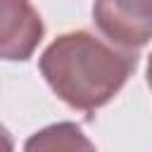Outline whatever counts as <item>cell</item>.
<instances>
[{"label": "cell", "instance_id": "cell-5", "mask_svg": "<svg viewBox=\"0 0 152 152\" xmlns=\"http://www.w3.org/2000/svg\"><path fill=\"white\" fill-rule=\"evenodd\" d=\"M12 147H14V140H12L10 131L0 124V150H12Z\"/></svg>", "mask_w": 152, "mask_h": 152}, {"label": "cell", "instance_id": "cell-1", "mask_svg": "<svg viewBox=\"0 0 152 152\" xmlns=\"http://www.w3.org/2000/svg\"><path fill=\"white\" fill-rule=\"evenodd\" d=\"M138 62V50L119 48L90 28H78L57 36L43 50L38 69L66 107L93 114L119 95Z\"/></svg>", "mask_w": 152, "mask_h": 152}, {"label": "cell", "instance_id": "cell-4", "mask_svg": "<svg viewBox=\"0 0 152 152\" xmlns=\"http://www.w3.org/2000/svg\"><path fill=\"white\" fill-rule=\"evenodd\" d=\"M26 150H93V142L83 135V131L71 121L52 124L36 135H31L24 145Z\"/></svg>", "mask_w": 152, "mask_h": 152}, {"label": "cell", "instance_id": "cell-2", "mask_svg": "<svg viewBox=\"0 0 152 152\" xmlns=\"http://www.w3.org/2000/svg\"><path fill=\"white\" fill-rule=\"evenodd\" d=\"M93 21L109 43L140 50L152 38V0H95Z\"/></svg>", "mask_w": 152, "mask_h": 152}, {"label": "cell", "instance_id": "cell-3", "mask_svg": "<svg viewBox=\"0 0 152 152\" xmlns=\"http://www.w3.org/2000/svg\"><path fill=\"white\" fill-rule=\"evenodd\" d=\"M43 36V17L31 0H0V59H31Z\"/></svg>", "mask_w": 152, "mask_h": 152}]
</instances>
